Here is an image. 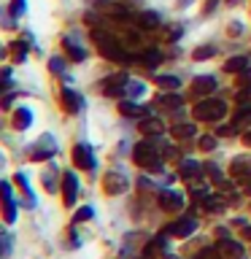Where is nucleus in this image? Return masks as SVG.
Masks as SVG:
<instances>
[{
  "mask_svg": "<svg viewBox=\"0 0 251 259\" xmlns=\"http://www.w3.org/2000/svg\"><path fill=\"white\" fill-rule=\"evenodd\" d=\"M194 116L197 119H219V116H224V103H219V100H208V103H202L197 111H194Z\"/></svg>",
  "mask_w": 251,
  "mask_h": 259,
  "instance_id": "f257e3e1",
  "label": "nucleus"
},
{
  "mask_svg": "<svg viewBox=\"0 0 251 259\" xmlns=\"http://www.w3.org/2000/svg\"><path fill=\"white\" fill-rule=\"evenodd\" d=\"M76 162L78 167H95V157L89 146H76Z\"/></svg>",
  "mask_w": 251,
  "mask_h": 259,
  "instance_id": "f03ea898",
  "label": "nucleus"
},
{
  "mask_svg": "<svg viewBox=\"0 0 251 259\" xmlns=\"http://www.w3.org/2000/svg\"><path fill=\"white\" fill-rule=\"evenodd\" d=\"M65 186H68V189H65V202L73 205L76 192H78V184H76V176H73V173H65Z\"/></svg>",
  "mask_w": 251,
  "mask_h": 259,
  "instance_id": "7ed1b4c3",
  "label": "nucleus"
},
{
  "mask_svg": "<svg viewBox=\"0 0 251 259\" xmlns=\"http://www.w3.org/2000/svg\"><path fill=\"white\" fill-rule=\"evenodd\" d=\"M194 230V219H186V222H178L170 227V235H176V238H186Z\"/></svg>",
  "mask_w": 251,
  "mask_h": 259,
  "instance_id": "20e7f679",
  "label": "nucleus"
},
{
  "mask_svg": "<svg viewBox=\"0 0 251 259\" xmlns=\"http://www.w3.org/2000/svg\"><path fill=\"white\" fill-rule=\"evenodd\" d=\"M62 100H68V111H70V113H78V111H81V97H78L76 92L65 89V92H62Z\"/></svg>",
  "mask_w": 251,
  "mask_h": 259,
  "instance_id": "39448f33",
  "label": "nucleus"
},
{
  "mask_svg": "<svg viewBox=\"0 0 251 259\" xmlns=\"http://www.w3.org/2000/svg\"><path fill=\"white\" fill-rule=\"evenodd\" d=\"M162 205H165L168 210H178L181 208V197H178L176 192H165L162 194Z\"/></svg>",
  "mask_w": 251,
  "mask_h": 259,
  "instance_id": "423d86ee",
  "label": "nucleus"
},
{
  "mask_svg": "<svg viewBox=\"0 0 251 259\" xmlns=\"http://www.w3.org/2000/svg\"><path fill=\"white\" fill-rule=\"evenodd\" d=\"M214 84H216L214 76H200V78H194V89H197V92H208Z\"/></svg>",
  "mask_w": 251,
  "mask_h": 259,
  "instance_id": "0eeeda50",
  "label": "nucleus"
},
{
  "mask_svg": "<svg viewBox=\"0 0 251 259\" xmlns=\"http://www.w3.org/2000/svg\"><path fill=\"white\" fill-rule=\"evenodd\" d=\"M157 81H159V87H165V89H178V87H181V84H178V78H173V76H159Z\"/></svg>",
  "mask_w": 251,
  "mask_h": 259,
  "instance_id": "6e6552de",
  "label": "nucleus"
},
{
  "mask_svg": "<svg viewBox=\"0 0 251 259\" xmlns=\"http://www.w3.org/2000/svg\"><path fill=\"white\" fill-rule=\"evenodd\" d=\"M65 49L70 52V57H73V60H84V52H81V49H78L76 44H73V40H65Z\"/></svg>",
  "mask_w": 251,
  "mask_h": 259,
  "instance_id": "1a4fd4ad",
  "label": "nucleus"
},
{
  "mask_svg": "<svg viewBox=\"0 0 251 259\" xmlns=\"http://www.w3.org/2000/svg\"><path fill=\"white\" fill-rule=\"evenodd\" d=\"M141 24L143 27H154V24H159V16L157 14H141Z\"/></svg>",
  "mask_w": 251,
  "mask_h": 259,
  "instance_id": "9d476101",
  "label": "nucleus"
},
{
  "mask_svg": "<svg viewBox=\"0 0 251 259\" xmlns=\"http://www.w3.org/2000/svg\"><path fill=\"white\" fill-rule=\"evenodd\" d=\"M121 113H124V116H138L141 108H138L135 103H121Z\"/></svg>",
  "mask_w": 251,
  "mask_h": 259,
  "instance_id": "9b49d317",
  "label": "nucleus"
},
{
  "mask_svg": "<svg viewBox=\"0 0 251 259\" xmlns=\"http://www.w3.org/2000/svg\"><path fill=\"white\" fill-rule=\"evenodd\" d=\"M143 133H162V124H159L157 119H154V121H146V124H143Z\"/></svg>",
  "mask_w": 251,
  "mask_h": 259,
  "instance_id": "f8f14e48",
  "label": "nucleus"
},
{
  "mask_svg": "<svg viewBox=\"0 0 251 259\" xmlns=\"http://www.w3.org/2000/svg\"><path fill=\"white\" fill-rule=\"evenodd\" d=\"M30 119H32V116H30L27 111H24V113H22V111L16 113V124H19V127H27V124H30Z\"/></svg>",
  "mask_w": 251,
  "mask_h": 259,
  "instance_id": "ddd939ff",
  "label": "nucleus"
},
{
  "mask_svg": "<svg viewBox=\"0 0 251 259\" xmlns=\"http://www.w3.org/2000/svg\"><path fill=\"white\" fill-rule=\"evenodd\" d=\"M243 65H246V60H243V57H238V60H230V62H227V70H240Z\"/></svg>",
  "mask_w": 251,
  "mask_h": 259,
  "instance_id": "4468645a",
  "label": "nucleus"
},
{
  "mask_svg": "<svg viewBox=\"0 0 251 259\" xmlns=\"http://www.w3.org/2000/svg\"><path fill=\"white\" fill-rule=\"evenodd\" d=\"M214 52H216L214 46H205V49H200V52H194V57H197V60H205V57H211Z\"/></svg>",
  "mask_w": 251,
  "mask_h": 259,
  "instance_id": "2eb2a0df",
  "label": "nucleus"
},
{
  "mask_svg": "<svg viewBox=\"0 0 251 259\" xmlns=\"http://www.w3.org/2000/svg\"><path fill=\"white\" fill-rule=\"evenodd\" d=\"M84 219H92V208H81V210H78L76 222H84Z\"/></svg>",
  "mask_w": 251,
  "mask_h": 259,
  "instance_id": "dca6fc26",
  "label": "nucleus"
},
{
  "mask_svg": "<svg viewBox=\"0 0 251 259\" xmlns=\"http://www.w3.org/2000/svg\"><path fill=\"white\" fill-rule=\"evenodd\" d=\"M24 11V0H14V8H11V14H19Z\"/></svg>",
  "mask_w": 251,
  "mask_h": 259,
  "instance_id": "f3484780",
  "label": "nucleus"
}]
</instances>
